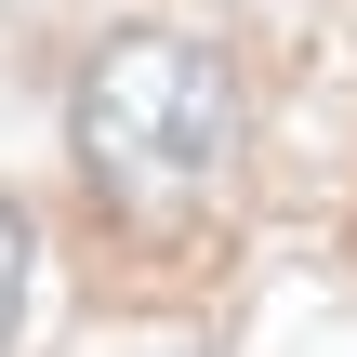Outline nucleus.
Masks as SVG:
<instances>
[{
	"label": "nucleus",
	"mask_w": 357,
	"mask_h": 357,
	"mask_svg": "<svg viewBox=\"0 0 357 357\" xmlns=\"http://www.w3.org/2000/svg\"><path fill=\"white\" fill-rule=\"evenodd\" d=\"M26 291H40V252H26V212L0 199V344H13V318H26Z\"/></svg>",
	"instance_id": "obj_2"
},
{
	"label": "nucleus",
	"mask_w": 357,
	"mask_h": 357,
	"mask_svg": "<svg viewBox=\"0 0 357 357\" xmlns=\"http://www.w3.org/2000/svg\"><path fill=\"white\" fill-rule=\"evenodd\" d=\"M225 53L185 40V26H119L79 79V172L119 199V212H185L212 146H225Z\"/></svg>",
	"instance_id": "obj_1"
}]
</instances>
